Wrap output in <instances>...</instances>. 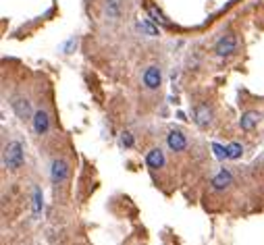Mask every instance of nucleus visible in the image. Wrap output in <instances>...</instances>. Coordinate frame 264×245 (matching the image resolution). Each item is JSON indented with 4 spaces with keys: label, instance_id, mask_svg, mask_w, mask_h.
Instances as JSON below:
<instances>
[{
    "label": "nucleus",
    "instance_id": "1",
    "mask_svg": "<svg viewBox=\"0 0 264 245\" xmlns=\"http://www.w3.org/2000/svg\"><path fill=\"white\" fill-rule=\"evenodd\" d=\"M2 164L6 170H19L25 164V146H23L21 139L13 137L8 144H4L2 148Z\"/></svg>",
    "mask_w": 264,
    "mask_h": 245
},
{
    "label": "nucleus",
    "instance_id": "2",
    "mask_svg": "<svg viewBox=\"0 0 264 245\" xmlns=\"http://www.w3.org/2000/svg\"><path fill=\"white\" fill-rule=\"evenodd\" d=\"M10 108H13L15 116L21 121H31L33 112H36V108L31 106V100L25 94H15L10 98Z\"/></svg>",
    "mask_w": 264,
    "mask_h": 245
},
{
    "label": "nucleus",
    "instance_id": "3",
    "mask_svg": "<svg viewBox=\"0 0 264 245\" xmlns=\"http://www.w3.org/2000/svg\"><path fill=\"white\" fill-rule=\"evenodd\" d=\"M69 174H71V164H69L67 158H54L50 162V181L54 185H63Z\"/></svg>",
    "mask_w": 264,
    "mask_h": 245
},
{
    "label": "nucleus",
    "instance_id": "4",
    "mask_svg": "<svg viewBox=\"0 0 264 245\" xmlns=\"http://www.w3.org/2000/svg\"><path fill=\"white\" fill-rule=\"evenodd\" d=\"M31 127H33V133L48 135L50 133V127H52L48 110H46V108H36V112H33V116H31Z\"/></svg>",
    "mask_w": 264,
    "mask_h": 245
},
{
    "label": "nucleus",
    "instance_id": "5",
    "mask_svg": "<svg viewBox=\"0 0 264 245\" xmlns=\"http://www.w3.org/2000/svg\"><path fill=\"white\" fill-rule=\"evenodd\" d=\"M142 83L146 89H158L160 83H163V69H160L158 65H148L144 69V75H142Z\"/></svg>",
    "mask_w": 264,
    "mask_h": 245
},
{
    "label": "nucleus",
    "instance_id": "6",
    "mask_svg": "<svg viewBox=\"0 0 264 245\" xmlns=\"http://www.w3.org/2000/svg\"><path fill=\"white\" fill-rule=\"evenodd\" d=\"M235 50H237V36H235V33H225V36H221L219 42L214 44L216 56L227 58V56L235 54Z\"/></svg>",
    "mask_w": 264,
    "mask_h": 245
},
{
    "label": "nucleus",
    "instance_id": "7",
    "mask_svg": "<svg viewBox=\"0 0 264 245\" xmlns=\"http://www.w3.org/2000/svg\"><path fill=\"white\" fill-rule=\"evenodd\" d=\"M167 148L175 154H181V152L187 150V137L181 129H171L167 133Z\"/></svg>",
    "mask_w": 264,
    "mask_h": 245
},
{
    "label": "nucleus",
    "instance_id": "8",
    "mask_svg": "<svg viewBox=\"0 0 264 245\" xmlns=\"http://www.w3.org/2000/svg\"><path fill=\"white\" fill-rule=\"evenodd\" d=\"M165 162H167V156H165V150L160 146H154L146 152V166L148 168H152V170L163 168Z\"/></svg>",
    "mask_w": 264,
    "mask_h": 245
},
{
    "label": "nucleus",
    "instance_id": "9",
    "mask_svg": "<svg viewBox=\"0 0 264 245\" xmlns=\"http://www.w3.org/2000/svg\"><path fill=\"white\" fill-rule=\"evenodd\" d=\"M193 121L200 129H208L212 125V110L208 108V104H198L196 110H193Z\"/></svg>",
    "mask_w": 264,
    "mask_h": 245
},
{
    "label": "nucleus",
    "instance_id": "10",
    "mask_svg": "<svg viewBox=\"0 0 264 245\" xmlns=\"http://www.w3.org/2000/svg\"><path fill=\"white\" fill-rule=\"evenodd\" d=\"M231 183H233V174L229 172V170H219L212 177V181H210V187L214 189V191H225V189H229L231 187Z\"/></svg>",
    "mask_w": 264,
    "mask_h": 245
},
{
    "label": "nucleus",
    "instance_id": "11",
    "mask_svg": "<svg viewBox=\"0 0 264 245\" xmlns=\"http://www.w3.org/2000/svg\"><path fill=\"white\" fill-rule=\"evenodd\" d=\"M258 119H260V114L254 112V110H248L242 114V119H239V127H242L244 131H252L254 127L258 125Z\"/></svg>",
    "mask_w": 264,
    "mask_h": 245
},
{
    "label": "nucleus",
    "instance_id": "12",
    "mask_svg": "<svg viewBox=\"0 0 264 245\" xmlns=\"http://www.w3.org/2000/svg\"><path fill=\"white\" fill-rule=\"evenodd\" d=\"M121 8H123V2L121 0H104V15L106 19H119L121 17Z\"/></svg>",
    "mask_w": 264,
    "mask_h": 245
},
{
    "label": "nucleus",
    "instance_id": "13",
    "mask_svg": "<svg viewBox=\"0 0 264 245\" xmlns=\"http://www.w3.org/2000/svg\"><path fill=\"white\" fill-rule=\"evenodd\" d=\"M148 17H150L154 23H158V25H165V27H169V25H171V21H169L163 13H160V10H158L154 4L148 6Z\"/></svg>",
    "mask_w": 264,
    "mask_h": 245
},
{
    "label": "nucleus",
    "instance_id": "14",
    "mask_svg": "<svg viewBox=\"0 0 264 245\" xmlns=\"http://www.w3.org/2000/svg\"><path fill=\"white\" fill-rule=\"evenodd\" d=\"M225 148H227V160H237V158H242V154H244V146L237 144V142H231Z\"/></svg>",
    "mask_w": 264,
    "mask_h": 245
},
{
    "label": "nucleus",
    "instance_id": "15",
    "mask_svg": "<svg viewBox=\"0 0 264 245\" xmlns=\"http://www.w3.org/2000/svg\"><path fill=\"white\" fill-rule=\"evenodd\" d=\"M42 208H44V195H42V189L36 187L33 189V214H36V218L42 214Z\"/></svg>",
    "mask_w": 264,
    "mask_h": 245
},
{
    "label": "nucleus",
    "instance_id": "16",
    "mask_svg": "<svg viewBox=\"0 0 264 245\" xmlns=\"http://www.w3.org/2000/svg\"><path fill=\"white\" fill-rule=\"evenodd\" d=\"M119 144H121L125 150H131V148L135 146V137H133V133H131V131H123V133L119 135Z\"/></svg>",
    "mask_w": 264,
    "mask_h": 245
},
{
    "label": "nucleus",
    "instance_id": "17",
    "mask_svg": "<svg viewBox=\"0 0 264 245\" xmlns=\"http://www.w3.org/2000/svg\"><path fill=\"white\" fill-rule=\"evenodd\" d=\"M137 29L144 31L146 36H158V29L152 25V23H148V21H140V23H137Z\"/></svg>",
    "mask_w": 264,
    "mask_h": 245
},
{
    "label": "nucleus",
    "instance_id": "18",
    "mask_svg": "<svg viewBox=\"0 0 264 245\" xmlns=\"http://www.w3.org/2000/svg\"><path fill=\"white\" fill-rule=\"evenodd\" d=\"M212 150H214V156L219 160H225L227 158V148L221 146V144H212Z\"/></svg>",
    "mask_w": 264,
    "mask_h": 245
}]
</instances>
